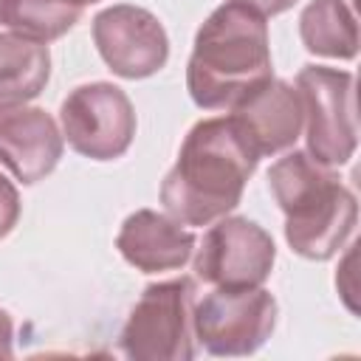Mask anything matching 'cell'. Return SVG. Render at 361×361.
<instances>
[{"mask_svg": "<svg viewBox=\"0 0 361 361\" xmlns=\"http://www.w3.org/2000/svg\"><path fill=\"white\" fill-rule=\"evenodd\" d=\"M259 152L234 116L197 121L161 183V203L183 226H212L237 209Z\"/></svg>", "mask_w": 361, "mask_h": 361, "instance_id": "1", "label": "cell"}, {"mask_svg": "<svg viewBox=\"0 0 361 361\" xmlns=\"http://www.w3.org/2000/svg\"><path fill=\"white\" fill-rule=\"evenodd\" d=\"M274 76L268 23L240 3L217 6L195 34L186 87L203 110H231Z\"/></svg>", "mask_w": 361, "mask_h": 361, "instance_id": "2", "label": "cell"}, {"mask_svg": "<svg viewBox=\"0 0 361 361\" xmlns=\"http://www.w3.org/2000/svg\"><path fill=\"white\" fill-rule=\"evenodd\" d=\"M268 186L285 214V240L305 259H330L355 228L358 206L338 175L310 152H288L268 169Z\"/></svg>", "mask_w": 361, "mask_h": 361, "instance_id": "3", "label": "cell"}, {"mask_svg": "<svg viewBox=\"0 0 361 361\" xmlns=\"http://www.w3.org/2000/svg\"><path fill=\"white\" fill-rule=\"evenodd\" d=\"M195 282L147 285L121 330V350L135 361H189L195 355Z\"/></svg>", "mask_w": 361, "mask_h": 361, "instance_id": "4", "label": "cell"}, {"mask_svg": "<svg viewBox=\"0 0 361 361\" xmlns=\"http://www.w3.org/2000/svg\"><path fill=\"white\" fill-rule=\"evenodd\" d=\"M296 93L305 113L307 152L330 169L347 164L358 144L355 76L338 68L305 65L296 76Z\"/></svg>", "mask_w": 361, "mask_h": 361, "instance_id": "5", "label": "cell"}, {"mask_svg": "<svg viewBox=\"0 0 361 361\" xmlns=\"http://www.w3.org/2000/svg\"><path fill=\"white\" fill-rule=\"evenodd\" d=\"M192 327L212 355H251L276 327V299L262 285L214 288L195 299Z\"/></svg>", "mask_w": 361, "mask_h": 361, "instance_id": "6", "label": "cell"}, {"mask_svg": "<svg viewBox=\"0 0 361 361\" xmlns=\"http://www.w3.org/2000/svg\"><path fill=\"white\" fill-rule=\"evenodd\" d=\"M62 138L90 161L121 158L135 135V110L130 96L110 82L73 87L59 107Z\"/></svg>", "mask_w": 361, "mask_h": 361, "instance_id": "7", "label": "cell"}, {"mask_svg": "<svg viewBox=\"0 0 361 361\" xmlns=\"http://www.w3.org/2000/svg\"><path fill=\"white\" fill-rule=\"evenodd\" d=\"M276 259L274 237L248 217H220L195 254V279L214 288L262 285Z\"/></svg>", "mask_w": 361, "mask_h": 361, "instance_id": "8", "label": "cell"}, {"mask_svg": "<svg viewBox=\"0 0 361 361\" xmlns=\"http://www.w3.org/2000/svg\"><path fill=\"white\" fill-rule=\"evenodd\" d=\"M93 42L104 65L121 79H147L169 59V37L161 20L130 3L110 6L93 17Z\"/></svg>", "mask_w": 361, "mask_h": 361, "instance_id": "9", "label": "cell"}, {"mask_svg": "<svg viewBox=\"0 0 361 361\" xmlns=\"http://www.w3.org/2000/svg\"><path fill=\"white\" fill-rule=\"evenodd\" d=\"M62 130L42 107L0 104V164L20 180L37 183L62 158Z\"/></svg>", "mask_w": 361, "mask_h": 361, "instance_id": "10", "label": "cell"}, {"mask_svg": "<svg viewBox=\"0 0 361 361\" xmlns=\"http://www.w3.org/2000/svg\"><path fill=\"white\" fill-rule=\"evenodd\" d=\"M231 116L243 124L259 158L293 147L305 124L302 99L296 87L274 76L257 90H251L237 107H231Z\"/></svg>", "mask_w": 361, "mask_h": 361, "instance_id": "11", "label": "cell"}, {"mask_svg": "<svg viewBox=\"0 0 361 361\" xmlns=\"http://www.w3.org/2000/svg\"><path fill=\"white\" fill-rule=\"evenodd\" d=\"M116 248L141 274L175 271L189 262L195 251V234L169 214L138 209L121 223Z\"/></svg>", "mask_w": 361, "mask_h": 361, "instance_id": "12", "label": "cell"}, {"mask_svg": "<svg viewBox=\"0 0 361 361\" xmlns=\"http://www.w3.org/2000/svg\"><path fill=\"white\" fill-rule=\"evenodd\" d=\"M51 76V54L45 42L0 34V104H25L39 96Z\"/></svg>", "mask_w": 361, "mask_h": 361, "instance_id": "13", "label": "cell"}, {"mask_svg": "<svg viewBox=\"0 0 361 361\" xmlns=\"http://www.w3.org/2000/svg\"><path fill=\"white\" fill-rule=\"evenodd\" d=\"M299 37L316 56L353 59L358 54V25L347 0H310L299 17Z\"/></svg>", "mask_w": 361, "mask_h": 361, "instance_id": "14", "label": "cell"}, {"mask_svg": "<svg viewBox=\"0 0 361 361\" xmlns=\"http://www.w3.org/2000/svg\"><path fill=\"white\" fill-rule=\"evenodd\" d=\"M82 11V0H0V25L48 45L65 37Z\"/></svg>", "mask_w": 361, "mask_h": 361, "instance_id": "15", "label": "cell"}, {"mask_svg": "<svg viewBox=\"0 0 361 361\" xmlns=\"http://www.w3.org/2000/svg\"><path fill=\"white\" fill-rule=\"evenodd\" d=\"M17 220H20V195H17L14 183L0 172V240L6 234H11Z\"/></svg>", "mask_w": 361, "mask_h": 361, "instance_id": "16", "label": "cell"}, {"mask_svg": "<svg viewBox=\"0 0 361 361\" xmlns=\"http://www.w3.org/2000/svg\"><path fill=\"white\" fill-rule=\"evenodd\" d=\"M228 3H240V6H245V8H254V11L262 14V17H274V14L288 11L296 0H228Z\"/></svg>", "mask_w": 361, "mask_h": 361, "instance_id": "17", "label": "cell"}, {"mask_svg": "<svg viewBox=\"0 0 361 361\" xmlns=\"http://www.w3.org/2000/svg\"><path fill=\"white\" fill-rule=\"evenodd\" d=\"M11 341H14V324H11L8 310L0 307V358H11L14 355Z\"/></svg>", "mask_w": 361, "mask_h": 361, "instance_id": "18", "label": "cell"}, {"mask_svg": "<svg viewBox=\"0 0 361 361\" xmlns=\"http://www.w3.org/2000/svg\"><path fill=\"white\" fill-rule=\"evenodd\" d=\"M82 3H85V6H87V3H99V0H82Z\"/></svg>", "mask_w": 361, "mask_h": 361, "instance_id": "19", "label": "cell"}]
</instances>
